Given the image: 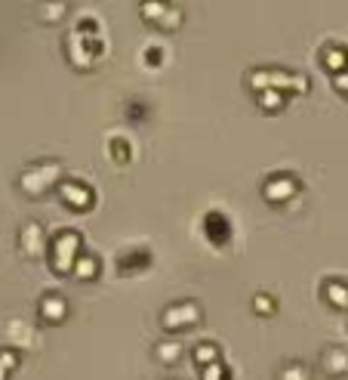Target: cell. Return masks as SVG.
<instances>
[{
    "label": "cell",
    "instance_id": "1",
    "mask_svg": "<svg viewBox=\"0 0 348 380\" xmlns=\"http://www.w3.org/2000/svg\"><path fill=\"white\" fill-rule=\"evenodd\" d=\"M62 180V164L59 161H37L31 167H25V173L19 176V189L28 198H41Z\"/></svg>",
    "mask_w": 348,
    "mask_h": 380
},
{
    "label": "cell",
    "instance_id": "2",
    "mask_svg": "<svg viewBox=\"0 0 348 380\" xmlns=\"http://www.w3.org/2000/svg\"><path fill=\"white\" fill-rule=\"evenodd\" d=\"M250 83L256 93H265V90H296V93H308V78H302V74H287V71H268V68H259L250 74Z\"/></svg>",
    "mask_w": 348,
    "mask_h": 380
},
{
    "label": "cell",
    "instance_id": "3",
    "mask_svg": "<svg viewBox=\"0 0 348 380\" xmlns=\"http://www.w3.org/2000/svg\"><path fill=\"white\" fill-rule=\"evenodd\" d=\"M78 250H80V235H78V232H62V235L53 241V269H56V272H59V275L74 272Z\"/></svg>",
    "mask_w": 348,
    "mask_h": 380
},
{
    "label": "cell",
    "instance_id": "4",
    "mask_svg": "<svg viewBox=\"0 0 348 380\" xmlns=\"http://www.w3.org/2000/svg\"><path fill=\"white\" fill-rule=\"evenodd\" d=\"M201 322V306L197 303H179V306H170L164 312V328L167 331H179V328H188V324Z\"/></svg>",
    "mask_w": 348,
    "mask_h": 380
},
{
    "label": "cell",
    "instance_id": "5",
    "mask_svg": "<svg viewBox=\"0 0 348 380\" xmlns=\"http://www.w3.org/2000/svg\"><path fill=\"white\" fill-rule=\"evenodd\" d=\"M19 247H22L25 257H41L46 250V235H43V226L41 222H25L22 226V235H19Z\"/></svg>",
    "mask_w": 348,
    "mask_h": 380
},
{
    "label": "cell",
    "instance_id": "6",
    "mask_svg": "<svg viewBox=\"0 0 348 380\" xmlns=\"http://www.w3.org/2000/svg\"><path fill=\"white\" fill-rule=\"evenodd\" d=\"M59 198L68 204V207L83 210V207H90V204H93V192L83 183H62L59 185Z\"/></svg>",
    "mask_w": 348,
    "mask_h": 380
},
{
    "label": "cell",
    "instance_id": "7",
    "mask_svg": "<svg viewBox=\"0 0 348 380\" xmlns=\"http://www.w3.org/2000/svg\"><path fill=\"white\" fill-rule=\"evenodd\" d=\"M296 189H299V183L293 180L290 173H280V176H271V180L265 183V198L268 201H287L290 195H296Z\"/></svg>",
    "mask_w": 348,
    "mask_h": 380
},
{
    "label": "cell",
    "instance_id": "8",
    "mask_svg": "<svg viewBox=\"0 0 348 380\" xmlns=\"http://www.w3.org/2000/svg\"><path fill=\"white\" fill-rule=\"evenodd\" d=\"M41 319L43 322H50V324H59L65 315H68V303L62 300L59 294H46V297H41Z\"/></svg>",
    "mask_w": 348,
    "mask_h": 380
},
{
    "label": "cell",
    "instance_id": "9",
    "mask_svg": "<svg viewBox=\"0 0 348 380\" xmlns=\"http://www.w3.org/2000/svg\"><path fill=\"white\" fill-rule=\"evenodd\" d=\"M321 365L327 368V374L339 377V374H345V371H348V352L342 346H327L324 356H321Z\"/></svg>",
    "mask_w": 348,
    "mask_h": 380
},
{
    "label": "cell",
    "instance_id": "10",
    "mask_svg": "<svg viewBox=\"0 0 348 380\" xmlns=\"http://www.w3.org/2000/svg\"><path fill=\"white\" fill-rule=\"evenodd\" d=\"M204 226H206V235H210L216 245H225V241H228V222H225L222 213H206Z\"/></svg>",
    "mask_w": 348,
    "mask_h": 380
},
{
    "label": "cell",
    "instance_id": "11",
    "mask_svg": "<svg viewBox=\"0 0 348 380\" xmlns=\"http://www.w3.org/2000/svg\"><path fill=\"white\" fill-rule=\"evenodd\" d=\"M324 65L330 71H342V68H348V50H342V46H336V43H330L324 50Z\"/></svg>",
    "mask_w": 348,
    "mask_h": 380
},
{
    "label": "cell",
    "instance_id": "12",
    "mask_svg": "<svg viewBox=\"0 0 348 380\" xmlns=\"http://www.w3.org/2000/svg\"><path fill=\"white\" fill-rule=\"evenodd\" d=\"M324 294H327V300H330L336 309H348V284H342V282H327Z\"/></svg>",
    "mask_w": 348,
    "mask_h": 380
},
{
    "label": "cell",
    "instance_id": "13",
    "mask_svg": "<svg viewBox=\"0 0 348 380\" xmlns=\"http://www.w3.org/2000/svg\"><path fill=\"white\" fill-rule=\"evenodd\" d=\"M154 356L170 365V361H179V356H182V346H179L176 340H164V343H157V346H154Z\"/></svg>",
    "mask_w": 348,
    "mask_h": 380
},
{
    "label": "cell",
    "instance_id": "14",
    "mask_svg": "<svg viewBox=\"0 0 348 380\" xmlns=\"http://www.w3.org/2000/svg\"><path fill=\"white\" fill-rule=\"evenodd\" d=\"M278 380H312V374H308V368L302 361H290V365H284V371L278 374Z\"/></svg>",
    "mask_w": 348,
    "mask_h": 380
},
{
    "label": "cell",
    "instance_id": "15",
    "mask_svg": "<svg viewBox=\"0 0 348 380\" xmlns=\"http://www.w3.org/2000/svg\"><path fill=\"white\" fill-rule=\"evenodd\" d=\"M194 359L201 361V365H216V361H219V349L213 346V343H201V346H194Z\"/></svg>",
    "mask_w": 348,
    "mask_h": 380
},
{
    "label": "cell",
    "instance_id": "16",
    "mask_svg": "<svg viewBox=\"0 0 348 380\" xmlns=\"http://www.w3.org/2000/svg\"><path fill=\"white\" fill-rule=\"evenodd\" d=\"M284 93H278V90H265V93H259V106L262 108H268V111H280L284 108Z\"/></svg>",
    "mask_w": 348,
    "mask_h": 380
},
{
    "label": "cell",
    "instance_id": "17",
    "mask_svg": "<svg viewBox=\"0 0 348 380\" xmlns=\"http://www.w3.org/2000/svg\"><path fill=\"white\" fill-rule=\"evenodd\" d=\"M6 331H9V340H16V343H31V328L28 324H22V322H9L6 324Z\"/></svg>",
    "mask_w": 348,
    "mask_h": 380
},
{
    "label": "cell",
    "instance_id": "18",
    "mask_svg": "<svg viewBox=\"0 0 348 380\" xmlns=\"http://www.w3.org/2000/svg\"><path fill=\"white\" fill-rule=\"evenodd\" d=\"M96 269H99V263L93 257H78V263H74V275H78V278H93V275H96Z\"/></svg>",
    "mask_w": 348,
    "mask_h": 380
},
{
    "label": "cell",
    "instance_id": "19",
    "mask_svg": "<svg viewBox=\"0 0 348 380\" xmlns=\"http://www.w3.org/2000/svg\"><path fill=\"white\" fill-rule=\"evenodd\" d=\"M152 263V257L142 254V257H130V260H120V272H133L136 266H148Z\"/></svg>",
    "mask_w": 348,
    "mask_h": 380
},
{
    "label": "cell",
    "instance_id": "20",
    "mask_svg": "<svg viewBox=\"0 0 348 380\" xmlns=\"http://www.w3.org/2000/svg\"><path fill=\"white\" fill-rule=\"evenodd\" d=\"M0 365L6 371H16L19 368V352L16 349H0Z\"/></svg>",
    "mask_w": 348,
    "mask_h": 380
},
{
    "label": "cell",
    "instance_id": "21",
    "mask_svg": "<svg viewBox=\"0 0 348 380\" xmlns=\"http://www.w3.org/2000/svg\"><path fill=\"white\" fill-rule=\"evenodd\" d=\"M225 377H228V371H225L222 361H216V365H210L204 371V380H225Z\"/></svg>",
    "mask_w": 348,
    "mask_h": 380
},
{
    "label": "cell",
    "instance_id": "22",
    "mask_svg": "<svg viewBox=\"0 0 348 380\" xmlns=\"http://www.w3.org/2000/svg\"><path fill=\"white\" fill-rule=\"evenodd\" d=\"M253 306H256V312H259V315H268V312H275V300H268L265 294H259L256 300H253Z\"/></svg>",
    "mask_w": 348,
    "mask_h": 380
},
{
    "label": "cell",
    "instance_id": "23",
    "mask_svg": "<svg viewBox=\"0 0 348 380\" xmlns=\"http://www.w3.org/2000/svg\"><path fill=\"white\" fill-rule=\"evenodd\" d=\"M179 22H182V13H179V9H170V13L161 19V28H176Z\"/></svg>",
    "mask_w": 348,
    "mask_h": 380
},
{
    "label": "cell",
    "instance_id": "24",
    "mask_svg": "<svg viewBox=\"0 0 348 380\" xmlns=\"http://www.w3.org/2000/svg\"><path fill=\"white\" fill-rule=\"evenodd\" d=\"M111 152H115L117 158H124V161H127V145H120V139H115V143H111Z\"/></svg>",
    "mask_w": 348,
    "mask_h": 380
},
{
    "label": "cell",
    "instance_id": "25",
    "mask_svg": "<svg viewBox=\"0 0 348 380\" xmlns=\"http://www.w3.org/2000/svg\"><path fill=\"white\" fill-rule=\"evenodd\" d=\"M336 87L342 93H348V74H336Z\"/></svg>",
    "mask_w": 348,
    "mask_h": 380
},
{
    "label": "cell",
    "instance_id": "26",
    "mask_svg": "<svg viewBox=\"0 0 348 380\" xmlns=\"http://www.w3.org/2000/svg\"><path fill=\"white\" fill-rule=\"evenodd\" d=\"M6 377H9V371H6L4 365H0V380H6Z\"/></svg>",
    "mask_w": 348,
    "mask_h": 380
}]
</instances>
